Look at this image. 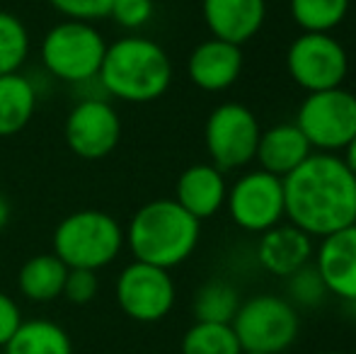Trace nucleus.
<instances>
[{"instance_id":"nucleus-12","label":"nucleus","mask_w":356,"mask_h":354,"mask_svg":"<svg viewBox=\"0 0 356 354\" xmlns=\"http://www.w3.org/2000/svg\"><path fill=\"white\" fill-rule=\"evenodd\" d=\"M66 143L83 161H102L122 138V119L117 109L99 97H85L66 117Z\"/></svg>"},{"instance_id":"nucleus-19","label":"nucleus","mask_w":356,"mask_h":354,"mask_svg":"<svg viewBox=\"0 0 356 354\" xmlns=\"http://www.w3.org/2000/svg\"><path fill=\"white\" fill-rule=\"evenodd\" d=\"M37 88L22 73L0 76V138L19 134L34 117Z\"/></svg>"},{"instance_id":"nucleus-10","label":"nucleus","mask_w":356,"mask_h":354,"mask_svg":"<svg viewBox=\"0 0 356 354\" xmlns=\"http://www.w3.org/2000/svg\"><path fill=\"white\" fill-rule=\"evenodd\" d=\"M175 282L170 269L134 260L117 279V303L131 321L158 323L175 306Z\"/></svg>"},{"instance_id":"nucleus-22","label":"nucleus","mask_w":356,"mask_h":354,"mask_svg":"<svg viewBox=\"0 0 356 354\" xmlns=\"http://www.w3.org/2000/svg\"><path fill=\"white\" fill-rule=\"evenodd\" d=\"M240 293L228 282H209L194 296V318L202 323H233L240 308Z\"/></svg>"},{"instance_id":"nucleus-7","label":"nucleus","mask_w":356,"mask_h":354,"mask_svg":"<svg viewBox=\"0 0 356 354\" xmlns=\"http://www.w3.org/2000/svg\"><path fill=\"white\" fill-rule=\"evenodd\" d=\"M296 127L320 153L342 151L356 134V95L344 88L308 92Z\"/></svg>"},{"instance_id":"nucleus-27","label":"nucleus","mask_w":356,"mask_h":354,"mask_svg":"<svg viewBox=\"0 0 356 354\" xmlns=\"http://www.w3.org/2000/svg\"><path fill=\"white\" fill-rule=\"evenodd\" d=\"M56 13L66 19H80V22H95V19L109 17L114 0H49Z\"/></svg>"},{"instance_id":"nucleus-26","label":"nucleus","mask_w":356,"mask_h":354,"mask_svg":"<svg viewBox=\"0 0 356 354\" xmlns=\"http://www.w3.org/2000/svg\"><path fill=\"white\" fill-rule=\"evenodd\" d=\"M286 291H289L286 301L293 308H318L330 296L327 287H325L323 277L313 262L286 277Z\"/></svg>"},{"instance_id":"nucleus-34","label":"nucleus","mask_w":356,"mask_h":354,"mask_svg":"<svg viewBox=\"0 0 356 354\" xmlns=\"http://www.w3.org/2000/svg\"><path fill=\"white\" fill-rule=\"evenodd\" d=\"M323 354H342V352H323Z\"/></svg>"},{"instance_id":"nucleus-8","label":"nucleus","mask_w":356,"mask_h":354,"mask_svg":"<svg viewBox=\"0 0 356 354\" xmlns=\"http://www.w3.org/2000/svg\"><path fill=\"white\" fill-rule=\"evenodd\" d=\"M286 68L305 92L342 88L349 71L344 47L327 32H303L286 51Z\"/></svg>"},{"instance_id":"nucleus-3","label":"nucleus","mask_w":356,"mask_h":354,"mask_svg":"<svg viewBox=\"0 0 356 354\" xmlns=\"http://www.w3.org/2000/svg\"><path fill=\"white\" fill-rule=\"evenodd\" d=\"M202 221L175 199H155L138 209L124 231L134 260L172 269L189 260L199 246Z\"/></svg>"},{"instance_id":"nucleus-9","label":"nucleus","mask_w":356,"mask_h":354,"mask_svg":"<svg viewBox=\"0 0 356 354\" xmlns=\"http://www.w3.org/2000/svg\"><path fill=\"white\" fill-rule=\"evenodd\" d=\"M259 134L262 129L252 109L238 102H223L209 114L204 143L218 170H238L254 161Z\"/></svg>"},{"instance_id":"nucleus-4","label":"nucleus","mask_w":356,"mask_h":354,"mask_svg":"<svg viewBox=\"0 0 356 354\" xmlns=\"http://www.w3.org/2000/svg\"><path fill=\"white\" fill-rule=\"evenodd\" d=\"M124 228L112 214L99 209H83L63 218L54 231V255L68 269H95L112 265L119 257Z\"/></svg>"},{"instance_id":"nucleus-23","label":"nucleus","mask_w":356,"mask_h":354,"mask_svg":"<svg viewBox=\"0 0 356 354\" xmlns=\"http://www.w3.org/2000/svg\"><path fill=\"white\" fill-rule=\"evenodd\" d=\"M182 354H243L230 323L197 321L182 337Z\"/></svg>"},{"instance_id":"nucleus-33","label":"nucleus","mask_w":356,"mask_h":354,"mask_svg":"<svg viewBox=\"0 0 356 354\" xmlns=\"http://www.w3.org/2000/svg\"><path fill=\"white\" fill-rule=\"evenodd\" d=\"M243 354H264V352H243Z\"/></svg>"},{"instance_id":"nucleus-25","label":"nucleus","mask_w":356,"mask_h":354,"mask_svg":"<svg viewBox=\"0 0 356 354\" xmlns=\"http://www.w3.org/2000/svg\"><path fill=\"white\" fill-rule=\"evenodd\" d=\"M29 54V32L13 13L0 10V76L17 73Z\"/></svg>"},{"instance_id":"nucleus-21","label":"nucleus","mask_w":356,"mask_h":354,"mask_svg":"<svg viewBox=\"0 0 356 354\" xmlns=\"http://www.w3.org/2000/svg\"><path fill=\"white\" fill-rule=\"evenodd\" d=\"M3 350L5 354H73V342L58 323L34 318L19 323Z\"/></svg>"},{"instance_id":"nucleus-29","label":"nucleus","mask_w":356,"mask_h":354,"mask_svg":"<svg viewBox=\"0 0 356 354\" xmlns=\"http://www.w3.org/2000/svg\"><path fill=\"white\" fill-rule=\"evenodd\" d=\"M109 17L124 29H141L153 17V0H114Z\"/></svg>"},{"instance_id":"nucleus-32","label":"nucleus","mask_w":356,"mask_h":354,"mask_svg":"<svg viewBox=\"0 0 356 354\" xmlns=\"http://www.w3.org/2000/svg\"><path fill=\"white\" fill-rule=\"evenodd\" d=\"M8 221H10V204L5 199V194L0 192V231L8 226Z\"/></svg>"},{"instance_id":"nucleus-1","label":"nucleus","mask_w":356,"mask_h":354,"mask_svg":"<svg viewBox=\"0 0 356 354\" xmlns=\"http://www.w3.org/2000/svg\"><path fill=\"white\" fill-rule=\"evenodd\" d=\"M289 223L308 236H330L356 223V175L334 153H310L284 177Z\"/></svg>"},{"instance_id":"nucleus-16","label":"nucleus","mask_w":356,"mask_h":354,"mask_svg":"<svg viewBox=\"0 0 356 354\" xmlns=\"http://www.w3.org/2000/svg\"><path fill=\"white\" fill-rule=\"evenodd\" d=\"M202 13L216 39L243 47L262 29L267 5L264 0H202Z\"/></svg>"},{"instance_id":"nucleus-17","label":"nucleus","mask_w":356,"mask_h":354,"mask_svg":"<svg viewBox=\"0 0 356 354\" xmlns=\"http://www.w3.org/2000/svg\"><path fill=\"white\" fill-rule=\"evenodd\" d=\"M225 197H228V184H225L223 170H218L216 166L199 163L177 177L175 202L199 221L216 216L225 204Z\"/></svg>"},{"instance_id":"nucleus-5","label":"nucleus","mask_w":356,"mask_h":354,"mask_svg":"<svg viewBox=\"0 0 356 354\" xmlns=\"http://www.w3.org/2000/svg\"><path fill=\"white\" fill-rule=\"evenodd\" d=\"M107 42L92 22L66 19L47 32L42 42V63L54 78L71 86L97 81Z\"/></svg>"},{"instance_id":"nucleus-20","label":"nucleus","mask_w":356,"mask_h":354,"mask_svg":"<svg viewBox=\"0 0 356 354\" xmlns=\"http://www.w3.org/2000/svg\"><path fill=\"white\" fill-rule=\"evenodd\" d=\"M68 267L58 260L54 252L34 255L19 267L17 287L19 293L29 301L47 303L63 296V284H66Z\"/></svg>"},{"instance_id":"nucleus-2","label":"nucleus","mask_w":356,"mask_h":354,"mask_svg":"<svg viewBox=\"0 0 356 354\" xmlns=\"http://www.w3.org/2000/svg\"><path fill=\"white\" fill-rule=\"evenodd\" d=\"M97 83L109 97L122 102H153L168 92L172 83V63L158 42L129 34L107 44Z\"/></svg>"},{"instance_id":"nucleus-11","label":"nucleus","mask_w":356,"mask_h":354,"mask_svg":"<svg viewBox=\"0 0 356 354\" xmlns=\"http://www.w3.org/2000/svg\"><path fill=\"white\" fill-rule=\"evenodd\" d=\"M225 204L235 226L250 233H264L286 218L284 179L264 170H252L235 179Z\"/></svg>"},{"instance_id":"nucleus-24","label":"nucleus","mask_w":356,"mask_h":354,"mask_svg":"<svg viewBox=\"0 0 356 354\" xmlns=\"http://www.w3.org/2000/svg\"><path fill=\"white\" fill-rule=\"evenodd\" d=\"M352 0H291V17L303 32H332L344 22Z\"/></svg>"},{"instance_id":"nucleus-18","label":"nucleus","mask_w":356,"mask_h":354,"mask_svg":"<svg viewBox=\"0 0 356 354\" xmlns=\"http://www.w3.org/2000/svg\"><path fill=\"white\" fill-rule=\"evenodd\" d=\"M310 153H313V146L303 136V131L296 127V122H291V124H277V127L259 134L254 161L259 163V170L284 179Z\"/></svg>"},{"instance_id":"nucleus-15","label":"nucleus","mask_w":356,"mask_h":354,"mask_svg":"<svg viewBox=\"0 0 356 354\" xmlns=\"http://www.w3.org/2000/svg\"><path fill=\"white\" fill-rule=\"evenodd\" d=\"M315 257L313 236L293 223H277L262 233L257 243V260L274 277H291Z\"/></svg>"},{"instance_id":"nucleus-30","label":"nucleus","mask_w":356,"mask_h":354,"mask_svg":"<svg viewBox=\"0 0 356 354\" xmlns=\"http://www.w3.org/2000/svg\"><path fill=\"white\" fill-rule=\"evenodd\" d=\"M19 323H22L19 306L8 296V293L0 291V347L8 345V340L19 328Z\"/></svg>"},{"instance_id":"nucleus-13","label":"nucleus","mask_w":356,"mask_h":354,"mask_svg":"<svg viewBox=\"0 0 356 354\" xmlns=\"http://www.w3.org/2000/svg\"><path fill=\"white\" fill-rule=\"evenodd\" d=\"M313 260L327 291L356 303V223L325 236Z\"/></svg>"},{"instance_id":"nucleus-31","label":"nucleus","mask_w":356,"mask_h":354,"mask_svg":"<svg viewBox=\"0 0 356 354\" xmlns=\"http://www.w3.org/2000/svg\"><path fill=\"white\" fill-rule=\"evenodd\" d=\"M342 151H344V158H342L344 166H347L349 170H352L354 175H356V134L352 136V141H349L347 146L342 148Z\"/></svg>"},{"instance_id":"nucleus-6","label":"nucleus","mask_w":356,"mask_h":354,"mask_svg":"<svg viewBox=\"0 0 356 354\" xmlns=\"http://www.w3.org/2000/svg\"><path fill=\"white\" fill-rule=\"evenodd\" d=\"M233 330L243 352L282 354L300 332V313L284 296L257 293L240 303Z\"/></svg>"},{"instance_id":"nucleus-14","label":"nucleus","mask_w":356,"mask_h":354,"mask_svg":"<svg viewBox=\"0 0 356 354\" xmlns=\"http://www.w3.org/2000/svg\"><path fill=\"white\" fill-rule=\"evenodd\" d=\"M243 49L211 37L189 54L187 73L189 81L199 90L223 92L230 86H235V81L243 73Z\"/></svg>"},{"instance_id":"nucleus-28","label":"nucleus","mask_w":356,"mask_h":354,"mask_svg":"<svg viewBox=\"0 0 356 354\" xmlns=\"http://www.w3.org/2000/svg\"><path fill=\"white\" fill-rule=\"evenodd\" d=\"M99 291V277L95 269H68L66 284H63V296L71 303H90Z\"/></svg>"}]
</instances>
